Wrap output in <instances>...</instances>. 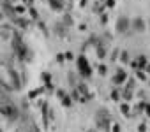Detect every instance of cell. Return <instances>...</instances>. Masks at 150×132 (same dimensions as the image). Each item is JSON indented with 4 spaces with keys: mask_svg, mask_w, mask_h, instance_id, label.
Here are the masks:
<instances>
[{
    "mask_svg": "<svg viewBox=\"0 0 150 132\" xmlns=\"http://www.w3.org/2000/svg\"><path fill=\"white\" fill-rule=\"evenodd\" d=\"M111 97H113L115 100H118V92H113V93H111Z\"/></svg>",
    "mask_w": 150,
    "mask_h": 132,
    "instance_id": "2e32d148",
    "label": "cell"
},
{
    "mask_svg": "<svg viewBox=\"0 0 150 132\" xmlns=\"http://www.w3.org/2000/svg\"><path fill=\"white\" fill-rule=\"evenodd\" d=\"M120 109H122V113H124V114H129V106H127V104H122V106H120Z\"/></svg>",
    "mask_w": 150,
    "mask_h": 132,
    "instance_id": "7c38bea8",
    "label": "cell"
},
{
    "mask_svg": "<svg viewBox=\"0 0 150 132\" xmlns=\"http://www.w3.org/2000/svg\"><path fill=\"white\" fill-rule=\"evenodd\" d=\"M132 28H134L136 32H145V23H143V20H141V18H134V20H132Z\"/></svg>",
    "mask_w": 150,
    "mask_h": 132,
    "instance_id": "52a82bcc",
    "label": "cell"
},
{
    "mask_svg": "<svg viewBox=\"0 0 150 132\" xmlns=\"http://www.w3.org/2000/svg\"><path fill=\"white\" fill-rule=\"evenodd\" d=\"M145 71H146V72H150V63H146V67H145Z\"/></svg>",
    "mask_w": 150,
    "mask_h": 132,
    "instance_id": "d6986e66",
    "label": "cell"
},
{
    "mask_svg": "<svg viewBox=\"0 0 150 132\" xmlns=\"http://www.w3.org/2000/svg\"><path fill=\"white\" fill-rule=\"evenodd\" d=\"M120 60H122L124 63H127V62H131V60H129V55H127V51H122V55H120Z\"/></svg>",
    "mask_w": 150,
    "mask_h": 132,
    "instance_id": "8fae6325",
    "label": "cell"
},
{
    "mask_svg": "<svg viewBox=\"0 0 150 132\" xmlns=\"http://www.w3.org/2000/svg\"><path fill=\"white\" fill-rule=\"evenodd\" d=\"M138 78H139V79H146V74H145L143 71H139V72H138Z\"/></svg>",
    "mask_w": 150,
    "mask_h": 132,
    "instance_id": "9a60e30c",
    "label": "cell"
},
{
    "mask_svg": "<svg viewBox=\"0 0 150 132\" xmlns=\"http://www.w3.org/2000/svg\"><path fill=\"white\" fill-rule=\"evenodd\" d=\"M13 48H14V51H16L18 58H25V56H27V53H28V49H27V46L23 44V41H21V37H20V35H14V39H13Z\"/></svg>",
    "mask_w": 150,
    "mask_h": 132,
    "instance_id": "277c9868",
    "label": "cell"
},
{
    "mask_svg": "<svg viewBox=\"0 0 150 132\" xmlns=\"http://www.w3.org/2000/svg\"><path fill=\"white\" fill-rule=\"evenodd\" d=\"M62 104L69 107V106H71V99H69V97H64V100H62Z\"/></svg>",
    "mask_w": 150,
    "mask_h": 132,
    "instance_id": "4fadbf2b",
    "label": "cell"
},
{
    "mask_svg": "<svg viewBox=\"0 0 150 132\" xmlns=\"http://www.w3.org/2000/svg\"><path fill=\"white\" fill-rule=\"evenodd\" d=\"M104 55H106V48H104L103 44H97V56H99V58H103Z\"/></svg>",
    "mask_w": 150,
    "mask_h": 132,
    "instance_id": "30bf717a",
    "label": "cell"
},
{
    "mask_svg": "<svg viewBox=\"0 0 150 132\" xmlns=\"http://www.w3.org/2000/svg\"><path fill=\"white\" fill-rule=\"evenodd\" d=\"M96 127L103 128V130H108L111 127V116L106 109H97L96 111Z\"/></svg>",
    "mask_w": 150,
    "mask_h": 132,
    "instance_id": "6da1fadb",
    "label": "cell"
},
{
    "mask_svg": "<svg viewBox=\"0 0 150 132\" xmlns=\"http://www.w3.org/2000/svg\"><path fill=\"white\" fill-rule=\"evenodd\" d=\"M111 128H113V130H120V125H118V123H115V125H113Z\"/></svg>",
    "mask_w": 150,
    "mask_h": 132,
    "instance_id": "e0dca14e",
    "label": "cell"
},
{
    "mask_svg": "<svg viewBox=\"0 0 150 132\" xmlns=\"http://www.w3.org/2000/svg\"><path fill=\"white\" fill-rule=\"evenodd\" d=\"M136 60H138V62H136V65H138L139 69H145V67H146V56H143V55H141V56H138Z\"/></svg>",
    "mask_w": 150,
    "mask_h": 132,
    "instance_id": "9c48e42d",
    "label": "cell"
},
{
    "mask_svg": "<svg viewBox=\"0 0 150 132\" xmlns=\"http://www.w3.org/2000/svg\"><path fill=\"white\" fill-rule=\"evenodd\" d=\"M106 71H108V69H106V65H99V72H101L103 76L106 74Z\"/></svg>",
    "mask_w": 150,
    "mask_h": 132,
    "instance_id": "5bb4252c",
    "label": "cell"
},
{
    "mask_svg": "<svg viewBox=\"0 0 150 132\" xmlns=\"http://www.w3.org/2000/svg\"><path fill=\"white\" fill-rule=\"evenodd\" d=\"M145 109H146V113L150 114V106H148V104H145Z\"/></svg>",
    "mask_w": 150,
    "mask_h": 132,
    "instance_id": "ac0fdd59",
    "label": "cell"
},
{
    "mask_svg": "<svg viewBox=\"0 0 150 132\" xmlns=\"http://www.w3.org/2000/svg\"><path fill=\"white\" fill-rule=\"evenodd\" d=\"M129 27H131V21L125 18V16H120L118 20H117V25H115V30L118 32V34H125L127 30H129Z\"/></svg>",
    "mask_w": 150,
    "mask_h": 132,
    "instance_id": "5b68a950",
    "label": "cell"
},
{
    "mask_svg": "<svg viewBox=\"0 0 150 132\" xmlns=\"http://www.w3.org/2000/svg\"><path fill=\"white\" fill-rule=\"evenodd\" d=\"M50 6H51V9H55V11H62V9H64L62 0H50Z\"/></svg>",
    "mask_w": 150,
    "mask_h": 132,
    "instance_id": "ba28073f",
    "label": "cell"
},
{
    "mask_svg": "<svg viewBox=\"0 0 150 132\" xmlns=\"http://www.w3.org/2000/svg\"><path fill=\"white\" fill-rule=\"evenodd\" d=\"M127 79V74H125V71L124 69H117V72H115V78H113V81L117 83V85H120V83H124Z\"/></svg>",
    "mask_w": 150,
    "mask_h": 132,
    "instance_id": "8992f818",
    "label": "cell"
},
{
    "mask_svg": "<svg viewBox=\"0 0 150 132\" xmlns=\"http://www.w3.org/2000/svg\"><path fill=\"white\" fill-rule=\"evenodd\" d=\"M2 116H6L9 121H14V120H18L20 113H18V109L13 106V102L6 100V102L2 104Z\"/></svg>",
    "mask_w": 150,
    "mask_h": 132,
    "instance_id": "7a4b0ae2",
    "label": "cell"
},
{
    "mask_svg": "<svg viewBox=\"0 0 150 132\" xmlns=\"http://www.w3.org/2000/svg\"><path fill=\"white\" fill-rule=\"evenodd\" d=\"M76 63H78V72H80L83 78H90V76H92V67H90L88 60H87L83 55H80V56H78Z\"/></svg>",
    "mask_w": 150,
    "mask_h": 132,
    "instance_id": "3957f363",
    "label": "cell"
}]
</instances>
